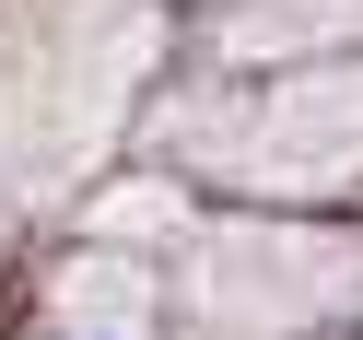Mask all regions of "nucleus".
<instances>
[{"label":"nucleus","instance_id":"f257e3e1","mask_svg":"<svg viewBox=\"0 0 363 340\" xmlns=\"http://www.w3.org/2000/svg\"><path fill=\"white\" fill-rule=\"evenodd\" d=\"M164 141L188 153V165H211L223 188L340 199V188H363V59L281 71V82H258V94L211 106V118H176L164 106Z\"/></svg>","mask_w":363,"mask_h":340},{"label":"nucleus","instance_id":"f03ea898","mask_svg":"<svg viewBox=\"0 0 363 340\" xmlns=\"http://www.w3.org/2000/svg\"><path fill=\"white\" fill-rule=\"evenodd\" d=\"M176 293L223 340H293L363 293V246L305 235V223H211L188 246V270H176Z\"/></svg>","mask_w":363,"mask_h":340},{"label":"nucleus","instance_id":"7ed1b4c3","mask_svg":"<svg viewBox=\"0 0 363 340\" xmlns=\"http://www.w3.org/2000/svg\"><path fill=\"white\" fill-rule=\"evenodd\" d=\"M141 317H152V282L129 258H71L59 270V329L71 340H129Z\"/></svg>","mask_w":363,"mask_h":340},{"label":"nucleus","instance_id":"20e7f679","mask_svg":"<svg viewBox=\"0 0 363 340\" xmlns=\"http://www.w3.org/2000/svg\"><path fill=\"white\" fill-rule=\"evenodd\" d=\"M0 235H12V212H0Z\"/></svg>","mask_w":363,"mask_h":340}]
</instances>
